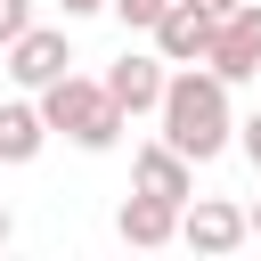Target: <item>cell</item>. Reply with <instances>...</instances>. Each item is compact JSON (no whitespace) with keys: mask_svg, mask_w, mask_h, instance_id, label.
I'll return each mask as SVG.
<instances>
[{"mask_svg":"<svg viewBox=\"0 0 261 261\" xmlns=\"http://www.w3.org/2000/svg\"><path fill=\"white\" fill-rule=\"evenodd\" d=\"M245 228H253V237H261V196H253V204H245Z\"/></svg>","mask_w":261,"mask_h":261,"instance_id":"cell-16","label":"cell"},{"mask_svg":"<svg viewBox=\"0 0 261 261\" xmlns=\"http://www.w3.org/2000/svg\"><path fill=\"white\" fill-rule=\"evenodd\" d=\"M179 237L196 245V253H237L253 228H245V204H220V196H196V204H179Z\"/></svg>","mask_w":261,"mask_h":261,"instance_id":"cell-5","label":"cell"},{"mask_svg":"<svg viewBox=\"0 0 261 261\" xmlns=\"http://www.w3.org/2000/svg\"><path fill=\"white\" fill-rule=\"evenodd\" d=\"M106 98L122 106V114H155V98H163V57H114L106 65Z\"/></svg>","mask_w":261,"mask_h":261,"instance_id":"cell-9","label":"cell"},{"mask_svg":"<svg viewBox=\"0 0 261 261\" xmlns=\"http://www.w3.org/2000/svg\"><path fill=\"white\" fill-rule=\"evenodd\" d=\"M41 139H49V122H41V106H24V98H8V106H0V163H33V155H41Z\"/></svg>","mask_w":261,"mask_h":261,"instance_id":"cell-10","label":"cell"},{"mask_svg":"<svg viewBox=\"0 0 261 261\" xmlns=\"http://www.w3.org/2000/svg\"><path fill=\"white\" fill-rule=\"evenodd\" d=\"M147 33H155V57H163V65H204V49H212V16H204L196 0H171Z\"/></svg>","mask_w":261,"mask_h":261,"instance_id":"cell-4","label":"cell"},{"mask_svg":"<svg viewBox=\"0 0 261 261\" xmlns=\"http://www.w3.org/2000/svg\"><path fill=\"white\" fill-rule=\"evenodd\" d=\"M8 237H16V220H8V204H0V245H8Z\"/></svg>","mask_w":261,"mask_h":261,"instance_id":"cell-17","label":"cell"},{"mask_svg":"<svg viewBox=\"0 0 261 261\" xmlns=\"http://www.w3.org/2000/svg\"><path fill=\"white\" fill-rule=\"evenodd\" d=\"M33 106H41V122H49V130H65V139H73V147H90V155H106V147L122 139V122H130V114L106 98V82H82L73 65H65L57 82H41V98H33Z\"/></svg>","mask_w":261,"mask_h":261,"instance_id":"cell-2","label":"cell"},{"mask_svg":"<svg viewBox=\"0 0 261 261\" xmlns=\"http://www.w3.org/2000/svg\"><path fill=\"white\" fill-rule=\"evenodd\" d=\"M237 147H245V163L261 171V114H245V122H237Z\"/></svg>","mask_w":261,"mask_h":261,"instance_id":"cell-13","label":"cell"},{"mask_svg":"<svg viewBox=\"0 0 261 261\" xmlns=\"http://www.w3.org/2000/svg\"><path fill=\"white\" fill-rule=\"evenodd\" d=\"M155 114H163V139H171L188 163H212V155L237 139L228 82H220L212 65H179V73H163V98H155Z\"/></svg>","mask_w":261,"mask_h":261,"instance_id":"cell-1","label":"cell"},{"mask_svg":"<svg viewBox=\"0 0 261 261\" xmlns=\"http://www.w3.org/2000/svg\"><path fill=\"white\" fill-rule=\"evenodd\" d=\"M73 65V49H65V33L57 24H24L16 41H8V73L24 82V90H41V82H57Z\"/></svg>","mask_w":261,"mask_h":261,"instance_id":"cell-6","label":"cell"},{"mask_svg":"<svg viewBox=\"0 0 261 261\" xmlns=\"http://www.w3.org/2000/svg\"><path fill=\"white\" fill-rule=\"evenodd\" d=\"M204 65H212L228 90L261 73V0H237V8L212 24V49H204Z\"/></svg>","mask_w":261,"mask_h":261,"instance_id":"cell-3","label":"cell"},{"mask_svg":"<svg viewBox=\"0 0 261 261\" xmlns=\"http://www.w3.org/2000/svg\"><path fill=\"white\" fill-rule=\"evenodd\" d=\"M24 24H33V0H0V49H8Z\"/></svg>","mask_w":261,"mask_h":261,"instance_id":"cell-12","label":"cell"},{"mask_svg":"<svg viewBox=\"0 0 261 261\" xmlns=\"http://www.w3.org/2000/svg\"><path fill=\"white\" fill-rule=\"evenodd\" d=\"M106 8H114V16L130 24V33H147V24H155V16L171 8V0H106Z\"/></svg>","mask_w":261,"mask_h":261,"instance_id":"cell-11","label":"cell"},{"mask_svg":"<svg viewBox=\"0 0 261 261\" xmlns=\"http://www.w3.org/2000/svg\"><path fill=\"white\" fill-rule=\"evenodd\" d=\"M114 237H122V245H139V253H155V245H171V237H179V204H171V196L130 188V204L114 212Z\"/></svg>","mask_w":261,"mask_h":261,"instance_id":"cell-7","label":"cell"},{"mask_svg":"<svg viewBox=\"0 0 261 261\" xmlns=\"http://www.w3.org/2000/svg\"><path fill=\"white\" fill-rule=\"evenodd\" d=\"M130 188L188 204V196H196V163H188V155H179L171 139H155V147H139V163H130Z\"/></svg>","mask_w":261,"mask_h":261,"instance_id":"cell-8","label":"cell"},{"mask_svg":"<svg viewBox=\"0 0 261 261\" xmlns=\"http://www.w3.org/2000/svg\"><path fill=\"white\" fill-rule=\"evenodd\" d=\"M196 8H204V16H212V24H220V16H228V8H237V0H196Z\"/></svg>","mask_w":261,"mask_h":261,"instance_id":"cell-14","label":"cell"},{"mask_svg":"<svg viewBox=\"0 0 261 261\" xmlns=\"http://www.w3.org/2000/svg\"><path fill=\"white\" fill-rule=\"evenodd\" d=\"M98 8H106V0H65V16H98Z\"/></svg>","mask_w":261,"mask_h":261,"instance_id":"cell-15","label":"cell"}]
</instances>
